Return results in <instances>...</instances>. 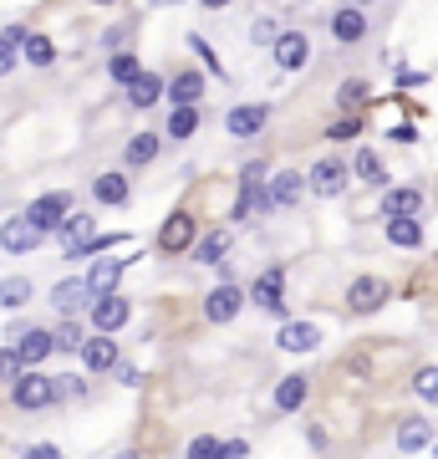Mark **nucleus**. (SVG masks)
Instances as JSON below:
<instances>
[{
    "label": "nucleus",
    "instance_id": "nucleus-1",
    "mask_svg": "<svg viewBox=\"0 0 438 459\" xmlns=\"http://www.w3.org/2000/svg\"><path fill=\"white\" fill-rule=\"evenodd\" d=\"M11 403L21 413H47L62 403V388H56V373H41V368H26V373L11 383Z\"/></svg>",
    "mask_w": 438,
    "mask_h": 459
},
{
    "label": "nucleus",
    "instance_id": "nucleus-2",
    "mask_svg": "<svg viewBox=\"0 0 438 459\" xmlns=\"http://www.w3.org/2000/svg\"><path fill=\"white\" fill-rule=\"evenodd\" d=\"M245 307H250V296H245L240 281H214L210 291H204V301H199V316H204L210 327H229Z\"/></svg>",
    "mask_w": 438,
    "mask_h": 459
},
{
    "label": "nucleus",
    "instance_id": "nucleus-3",
    "mask_svg": "<svg viewBox=\"0 0 438 459\" xmlns=\"http://www.w3.org/2000/svg\"><path fill=\"white\" fill-rule=\"evenodd\" d=\"M245 296H250V307H255V312L286 322V265H265V271L245 286Z\"/></svg>",
    "mask_w": 438,
    "mask_h": 459
},
{
    "label": "nucleus",
    "instance_id": "nucleus-4",
    "mask_svg": "<svg viewBox=\"0 0 438 459\" xmlns=\"http://www.w3.org/2000/svg\"><path fill=\"white\" fill-rule=\"evenodd\" d=\"M5 337H11V347L21 352L26 368H41L47 358H56V337H51V327H41V322H11Z\"/></svg>",
    "mask_w": 438,
    "mask_h": 459
},
{
    "label": "nucleus",
    "instance_id": "nucleus-5",
    "mask_svg": "<svg viewBox=\"0 0 438 459\" xmlns=\"http://www.w3.org/2000/svg\"><path fill=\"white\" fill-rule=\"evenodd\" d=\"M133 322V301L123 291H107V296H92V307H87V327L102 332V337H117V332Z\"/></svg>",
    "mask_w": 438,
    "mask_h": 459
},
{
    "label": "nucleus",
    "instance_id": "nucleus-6",
    "mask_svg": "<svg viewBox=\"0 0 438 459\" xmlns=\"http://www.w3.org/2000/svg\"><path fill=\"white\" fill-rule=\"evenodd\" d=\"M72 210H77V199L66 195V189H51V195H36L21 214H26L41 235H56V230L66 225V214H72Z\"/></svg>",
    "mask_w": 438,
    "mask_h": 459
},
{
    "label": "nucleus",
    "instance_id": "nucleus-7",
    "mask_svg": "<svg viewBox=\"0 0 438 459\" xmlns=\"http://www.w3.org/2000/svg\"><path fill=\"white\" fill-rule=\"evenodd\" d=\"M194 240H199V220L189 210H174L159 225V235H153L159 255H189V250H194Z\"/></svg>",
    "mask_w": 438,
    "mask_h": 459
},
{
    "label": "nucleus",
    "instance_id": "nucleus-8",
    "mask_svg": "<svg viewBox=\"0 0 438 459\" xmlns=\"http://www.w3.org/2000/svg\"><path fill=\"white\" fill-rule=\"evenodd\" d=\"M347 179H352V164H341V159H316L306 169V189L316 199H337L347 189Z\"/></svg>",
    "mask_w": 438,
    "mask_h": 459
},
{
    "label": "nucleus",
    "instance_id": "nucleus-9",
    "mask_svg": "<svg viewBox=\"0 0 438 459\" xmlns=\"http://www.w3.org/2000/svg\"><path fill=\"white\" fill-rule=\"evenodd\" d=\"M388 296H392V286L382 276H357L352 286H347V312L373 316V312H382V307H388Z\"/></svg>",
    "mask_w": 438,
    "mask_h": 459
},
{
    "label": "nucleus",
    "instance_id": "nucleus-10",
    "mask_svg": "<svg viewBox=\"0 0 438 459\" xmlns=\"http://www.w3.org/2000/svg\"><path fill=\"white\" fill-rule=\"evenodd\" d=\"M77 362H82V373L102 377V373H113L117 362H123V347H117V337H102V332H92V337L82 342Z\"/></svg>",
    "mask_w": 438,
    "mask_h": 459
},
{
    "label": "nucleus",
    "instance_id": "nucleus-11",
    "mask_svg": "<svg viewBox=\"0 0 438 459\" xmlns=\"http://www.w3.org/2000/svg\"><path fill=\"white\" fill-rule=\"evenodd\" d=\"M41 240H47V235H41L26 214H11V220L0 225V250H5V255H36Z\"/></svg>",
    "mask_w": 438,
    "mask_h": 459
},
{
    "label": "nucleus",
    "instance_id": "nucleus-12",
    "mask_svg": "<svg viewBox=\"0 0 438 459\" xmlns=\"http://www.w3.org/2000/svg\"><path fill=\"white\" fill-rule=\"evenodd\" d=\"M265 123H271V102H235V108L225 113L229 138H260Z\"/></svg>",
    "mask_w": 438,
    "mask_h": 459
},
{
    "label": "nucleus",
    "instance_id": "nucleus-13",
    "mask_svg": "<svg viewBox=\"0 0 438 459\" xmlns=\"http://www.w3.org/2000/svg\"><path fill=\"white\" fill-rule=\"evenodd\" d=\"M51 307L62 316H82L87 307H92V286H87V276H66L51 286Z\"/></svg>",
    "mask_w": 438,
    "mask_h": 459
},
{
    "label": "nucleus",
    "instance_id": "nucleus-14",
    "mask_svg": "<svg viewBox=\"0 0 438 459\" xmlns=\"http://www.w3.org/2000/svg\"><path fill=\"white\" fill-rule=\"evenodd\" d=\"M276 347L280 352H296V358H306V352H316L322 347V327L316 322H280V332H276Z\"/></svg>",
    "mask_w": 438,
    "mask_h": 459
},
{
    "label": "nucleus",
    "instance_id": "nucleus-15",
    "mask_svg": "<svg viewBox=\"0 0 438 459\" xmlns=\"http://www.w3.org/2000/svg\"><path fill=\"white\" fill-rule=\"evenodd\" d=\"M123 276H128V255H98L87 271V286H92V296H107L123 291Z\"/></svg>",
    "mask_w": 438,
    "mask_h": 459
},
{
    "label": "nucleus",
    "instance_id": "nucleus-16",
    "mask_svg": "<svg viewBox=\"0 0 438 459\" xmlns=\"http://www.w3.org/2000/svg\"><path fill=\"white\" fill-rule=\"evenodd\" d=\"M311 398V373H286L276 383V394H271V403H276V413H301Z\"/></svg>",
    "mask_w": 438,
    "mask_h": 459
},
{
    "label": "nucleus",
    "instance_id": "nucleus-17",
    "mask_svg": "<svg viewBox=\"0 0 438 459\" xmlns=\"http://www.w3.org/2000/svg\"><path fill=\"white\" fill-rule=\"evenodd\" d=\"M271 56H276L280 72H301V66L311 62V41H306V31H280V36H276V47H271Z\"/></svg>",
    "mask_w": 438,
    "mask_h": 459
},
{
    "label": "nucleus",
    "instance_id": "nucleus-18",
    "mask_svg": "<svg viewBox=\"0 0 438 459\" xmlns=\"http://www.w3.org/2000/svg\"><path fill=\"white\" fill-rule=\"evenodd\" d=\"M92 235H98V220H92V214H66V225L56 230V240H62V255L66 261H77L82 255V246H87V240H92Z\"/></svg>",
    "mask_w": 438,
    "mask_h": 459
},
{
    "label": "nucleus",
    "instance_id": "nucleus-19",
    "mask_svg": "<svg viewBox=\"0 0 438 459\" xmlns=\"http://www.w3.org/2000/svg\"><path fill=\"white\" fill-rule=\"evenodd\" d=\"M331 36H337L341 47L367 41V11H362V5H341V11H331Z\"/></svg>",
    "mask_w": 438,
    "mask_h": 459
},
{
    "label": "nucleus",
    "instance_id": "nucleus-20",
    "mask_svg": "<svg viewBox=\"0 0 438 459\" xmlns=\"http://www.w3.org/2000/svg\"><path fill=\"white\" fill-rule=\"evenodd\" d=\"M123 92H128V108H138V113H143V108H153L159 98H168V82H163L159 72H138Z\"/></svg>",
    "mask_w": 438,
    "mask_h": 459
},
{
    "label": "nucleus",
    "instance_id": "nucleus-21",
    "mask_svg": "<svg viewBox=\"0 0 438 459\" xmlns=\"http://www.w3.org/2000/svg\"><path fill=\"white\" fill-rule=\"evenodd\" d=\"M382 230H388V246H398V250H418L423 246V214H392Z\"/></svg>",
    "mask_w": 438,
    "mask_h": 459
},
{
    "label": "nucleus",
    "instance_id": "nucleus-22",
    "mask_svg": "<svg viewBox=\"0 0 438 459\" xmlns=\"http://www.w3.org/2000/svg\"><path fill=\"white\" fill-rule=\"evenodd\" d=\"M392 214H423V189L418 184L382 189V220H392Z\"/></svg>",
    "mask_w": 438,
    "mask_h": 459
},
{
    "label": "nucleus",
    "instance_id": "nucleus-23",
    "mask_svg": "<svg viewBox=\"0 0 438 459\" xmlns=\"http://www.w3.org/2000/svg\"><path fill=\"white\" fill-rule=\"evenodd\" d=\"M51 337H56V352H62V358H77V352H82V342L92 337V327H87L82 316H62V322L51 327Z\"/></svg>",
    "mask_w": 438,
    "mask_h": 459
},
{
    "label": "nucleus",
    "instance_id": "nucleus-24",
    "mask_svg": "<svg viewBox=\"0 0 438 459\" xmlns=\"http://www.w3.org/2000/svg\"><path fill=\"white\" fill-rule=\"evenodd\" d=\"M36 296L31 276H0V312H26Z\"/></svg>",
    "mask_w": 438,
    "mask_h": 459
},
{
    "label": "nucleus",
    "instance_id": "nucleus-25",
    "mask_svg": "<svg viewBox=\"0 0 438 459\" xmlns=\"http://www.w3.org/2000/svg\"><path fill=\"white\" fill-rule=\"evenodd\" d=\"M128 195H133V179L117 174V169H107V174L92 179V199H98V204H128Z\"/></svg>",
    "mask_w": 438,
    "mask_h": 459
},
{
    "label": "nucleus",
    "instance_id": "nucleus-26",
    "mask_svg": "<svg viewBox=\"0 0 438 459\" xmlns=\"http://www.w3.org/2000/svg\"><path fill=\"white\" fill-rule=\"evenodd\" d=\"M204 98V72H179V77H168V102L174 108H199Z\"/></svg>",
    "mask_w": 438,
    "mask_h": 459
},
{
    "label": "nucleus",
    "instance_id": "nucleus-27",
    "mask_svg": "<svg viewBox=\"0 0 438 459\" xmlns=\"http://www.w3.org/2000/svg\"><path fill=\"white\" fill-rule=\"evenodd\" d=\"M306 195V179L296 174V169H280L276 179H271V199H276V210H296Z\"/></svg>",
    "mask_w": 438,
    "mask_h": 459
},
{
    "label": "nucleus",
    "instance_id": "nucleus-28",
    "mask_svg": "<svg viewBox=\"0 0 438 459\" xmlns=\"http://www.w3.org/2000/svg\"><path fill=\"white\" fill-rule=\"evenodd\" d=\"M428 444H434V424H428V419H418V413H413V419H403V424H398V449H403V455H423Z\"/></svg>",
    "mask_w": 438,
    "mask_h": 459
},
{
    "label": "nucleus",
    "instance_id": "nucleus-29",
    "mask_svg": "<svg viewBox=\"0 0 438 459\" xmlns=\"http://www.w3.org/2000/svg\"><path fill=\"white\" fill-rule=\"evenodd\" d=\"M159 148H163L159 133H133L128 148H123V169H143V164H153V159H159Z\"/></svg>",
    "mask_w": 438,
    "mask_h": 459
},
{
    "label": "nucleus",
    "instance_id": "nucleus-30",
    "mask_svg": "<svg viewBox=\"0 0 438 459\" xmlns=\"http://www.w3.org/2000/svg\"><path fill=\"white\" fill-rule=\"evenodd\" d=\"M189 255H194L199 265H219V261L229 255V230H204V235L194 240V250H189Z\"/></svg>",
    "mask_w": 438,
    "mask_h": 459
},
{
    "label": "nucleus",
    "instance_id": "nucleus-31",
    "mask_svg": "<svg viewBox=\"0 0 438 459\" xmlns=\"http://www.w3.org/2000/svg\"><path fill=\"white\" fill-rule=\"evenodd\" d=\"M352 179L373 184V189H382V184H388V169H382V159H377L373 148H357V159H352Z\"/></svg>",
    "mask_w": 438,
    "mask_h": 459
},
{
    "label": "nucleus",
    "instance_id": "nucleus-32",
    "mask_svg": "<svg viewBox=\"0 0 438 459\" xmlns=\"http://www.w3.org/2000/svg\"><path fill=\"white\" fill-rule=\"evenodd\" d=\"M163 133H168L174 143L194 138V133H199V108H174V113H168V123H163Z\"/></svg>",
    "mask_w": 438,
    "mask_h": 459
},
{
    "label": "nucleus",
    "instance_id": "nucleus-33",
    "mask_svg": "<svg viewBox=\"0 0 438 459\" xmlns=\"http://www.w3.org/2000/svg\"><path fill=\"white\" fill-rule=\"evenodd\" d=\"M21 56H26L31 66H41V72H47V66H56V47H51V36H41V31H31V36H26V47H21Z\"/></svg>",
    "mask_w": 438,
    "mask_h": 459
},
{
    "label": "nucleus",
    "instance_id": "nucleus-34",
    "mask_svg": "<svg viewBox=\"0 0 438 459\" xmlns=\"http://www.w3.org/2000/svg\"><path fill=\"white\" fill-rule=\"evenodd\" d=\"M367 92H373V87L362 82V77H347V82L337 87V108L341 113H362V108H367Z\"/></svg>",
    "mask_w": 438,
    "mask_h": 459
},
{
    "label": "nucleus",
    "instance_id": "nucleus-35",
    "mask_svg": "<svg viewBox=\"0 0 438 459\" xmlns=\"http://www.w3.org/2000/svg\"><path fill=\"white\" fill-rule=\"evenodd\" d=\"M413 394H418V403L438 409V362H428V368H418V373H413Z\"/></svg>",
    "mask_w": 438,
    "mask_h": 459
},
{
    "label": "nucleus",
    "instance_id": "nucleus-36",
    "mask_svg": "<svg viewBox=\"0 0 438 459\" xmlns=\"http://www.w3.org/2000/svg\"><path fill=\"white\" fill-rule=\"evenodd\" d=\"M138 72H143V66H138V56H133V51H113V56H107V77H113L117 87H128Z\"/></svg>",
    "mask_w": 438,
    "mask_h": 459
},
{
    "label": "nucleus",
    "instance_id": "nucleus-37",
    "mask_svg": "<svg viewBox=\"0 0 438 459\" xmlns=\"http://www.w3.org/2000/svg\"><path fill=\"white\" fill-rule=\"evenodd\" d=\"M92 373H56V388H62V403H82V398L92 394Z\"/></svg>",
    "mask_w": 438,
    "mask_h": 459
},
{
    "label": "nucleus",
    "instance_id": "nucleus-38",
    "mask_svg": "<svg viewBox=\"0 0 438 459\" xmlns=\"http://www.w3.org/2000/svg\"><path fill=\"white\" fill-rule=\"evenodd\" d=\"M184 459H225V439H214V434H194V439L184 444Z\"/></svg>",
    "mask_w": 438,
    "mask_h": 459
},
{
    "label": "nucleus",
    "instance_id": "nucleus-39",
    "mask_svg": "<svg viewBox=\"0 0 438 459\" xmlns=\"http://www.w3.org/2000/svg\"><path fill=\"white\" fill-rule=\"evenodd\" d=\"M26 373V362H21V352L11 342L0 347V383H5V388H11V383H16V377Z\"/></svg>",
    "mask_w": 438,
    "mask_h": 459
},
{
    "label": "nucleus",
    "instance_id": "nucleus-40",
    "mask_svg": "<svg viewBox=\"0 0 438 459\" xmlns=\"http://www.w3.org/2000/svg\"><path fill=\"white\" fill-rule=\"evenodd\" d=\"M357 133H362V117L357 113H341L337 123L326 128V138H331V143H347V138H357Z\"/></svg>",
    "mask_w": 438,
    "mask_h": 459
},
{
    "label": "nucleus",
    "instance_id": "nucleus-41",
    "mask_svg": "<svg viewBox=\"0 0 438 459\" xmlns=\"http://www.w3.org/2000/svg\"><path fill=\"white\" fill-rule=\"evenodd\" d=\"M189 51H194V56H199L204 66H210L214 77H225V66H219V56H214V47H210V41H204L199 31H189Z\"/></svg>",
    "mask_w": 438,
    "mask_h": 459
},
{
    "label": "nucleus",
    "instance_id": "nucleus-42",
    "mask_svg": "<svg viewBox=\"0 0 438 459\" xmlns=\"http://www.w3.org/2000/svg\"><path fill=\"white\" fill-rule=\"evenodd\" d=\"M250 36H255L260 47H276V36H280V26H276V21H271V16H260L255 26H250Z\"/></svg>",
    "mask_w": 438,
    "mask_h": 459
},
{
    "label": "nucleus",
    "instance_id": "nucleus-43",
    "mask_svg": "<svg viewBox=\"0 0 438 459\" xmlns=\"http://www.w3.org/2000/svg\"><path fill=\"white\" fill-rule=\"evenodd\" d=\"M62 455V449H56V444L51 439H36V444H21V459H56Z\"/></svg>",
    "mask_w": 438,
    "mask_h": 459
},
{
    "label": "nucleus",
    "instance_id": "nucleus-44",
    "mask_svg": "<svg viewBox=\"0 0 438 459\" xmlns=\"http://www.w3.org/2000/svg\"><path fill=\"white\" fill-rule=\"evenodd\" d=\"M113 377H117V383H123V388H138V383H143V373H138V368H133L128 358H123V362H117V368H113Z\"/></svg>",
    "mask_w": 438,
    "mask_h": 459
},
{
    "label": "nucleus",
    "instance_id": "nucleus-45",
    "mask_svg": "<svg viewBox=\"0 0 438 459\" xmlns=\"http://www.w3.org/2000/svg\"><path fill=\"white\" fill-rule=\"evenodd\" d=\"M265 174H271V169L260 164V159H250V164L240 169V184H265Z\"/></svg>",
    "mask_w": 438,
    "mask_h": 459
},
{
    "label": "nucleus",
    "instance_id": "nucleus-46",
    "mask_svg": "<svg viewBox=\"0 0 438 459\" xmlns=\"http://www.w3.org/2000/svg\"><path fill=\"white\" fill-rule=\"evenodd\" d=\"M16 51H21V47L0 41V77H11V72H16Z\"/></svg>",
    "mask_w": 438,
    "mask_h": 459
},
{
    "label": "nucleus",
    "instance_id": "nucleus-47",
    "mask_svg": "<svg viewBox=\"0 0 438 459\" xmlns=\"http://www.w3.org/2000/svg\"><path fill=\"white\" fill-rule=\"evenodd\" d=\"M225 459H250V439H225Z\"/></svg>",
    "mask_w": 438,
    "mask_h": 459
},
{
    "label": "nucleus",
    "instance_id": "nucleus-48",
    "mask_svg": "<svg viewBox=\"0 0 438 459\" xmlns=\"http://www.w3.org/2000/svg\"><path fill=\"white\" fill-rule=\"evenodd\" d=\"M26 36H31L26 26H5V31H0V41H11V47H26Z\"/></svg>",
    "mask_w": 438,
    "mask_h": 459
},
{
    "label": "nucleus",
    "instance_id": "nucleus-49",
    "mask_svg": "<svg viewBox=\"0 0 438 459\" xmlns=\"http://www.w3.org/2000/svg\"><path fill=\"white\" fill-rule=\"evenodd\" d=\"M199 5H204V11H225L229 0H199Z\"/></svg>",
    "mask_w": 438,
    "mask_h": 459
},
{
    "label": "nucleus",
    "instance_id": "nucleus-50",
    "mask_svg": "<svg viewBox=\"0 0 438 459\" xmlns=\"http://www.w3.org/2000/svg\"><path fill=\"white\" fill-rule=\"evenodd\" d=\"M117 459H143V455H133V449H123V455H117Z\"/></svg>",
    "mask_w": 438,
    "mask_h": 459
},
{
    "label": "nucleus",
    "instance_id": "nucleus-51",
    "mask_svg": "<svg viewBox=\"0 0 438 459\" xmlns=\"http://www.w3.org/2000/svg\"><path fill=\"white\" fill-rule=\"evenodd\" d=\"M148 5H179V0H148Z\"/></svg>",
    "mask_w": 438,
    "mask_h": 459
},
{
    "label": "nucleus",
    "instance_id": "nucleus-52",
    "mask_svg": "<svg viewBox=\"0 0 438 459\" xmlns=\"http://www.w3.org/2000/svg\"><path fill=\"white\" fill-rule=\"evenodd\" d=\"M92 5H117V0H92Z\"/></svg>",
    "mask_w": 438,
    "mask_h": 459
},
{
    "label": "nucleus",
    "instance_id": "nucleus-53",
    "mask_svg": "<svg viewBox=\"0 0 438 459\" xmlns=\"http://www.w3.org/2000/svg\"><path fill=\"white\" fill-rule=\"evenodd\" d=\"M352 5H373V0H352Z\"/></svg>",
    "mask_w": 438,
    "mask_h": 459
},
{
    "label": "nucleus",
    "instance_id": "nucleus-54",
    "mask_svg": "<svg viewBox=\"0 0 438 459\" xmlns=\"http://www.w3.org/2000/svg\"><path fill=\"white\" fill-rule=\"evenodd\" d=\"M434 459H438V449H434Z\"/></svg>",
    "mask_w": 438,
    "mask_h": 459
},
{
    "label": "nucleus",
    "instance_id": "nucleus-55",
    "mask_svg": "<svg viewBox=\"0 0 438 459\" xmlns=\"http://www.w3.org/2000/svg\"><path fill=\"white\" fill-rule=\"evenodd\" d=\"M56 459H66V455H56Z\"/></svg>",
    "mask_w": 438,
    "mask_h": 459
}]
</instances>
